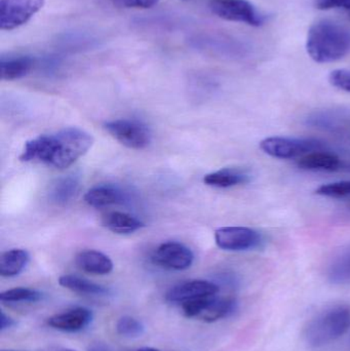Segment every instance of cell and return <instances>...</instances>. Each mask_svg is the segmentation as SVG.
I'll list each match as a JSON object with an SVG mask.
<instances>
[{"label":"cell","mask_w":350,"mask_h":351,"mask_svg":"<svg viewBox=\"0 0 350 351\" xmlns=\"http://www.w3.org/2000/svg\"><path fill=\"white\" fill-rule=\"evenodd\" d=\"M94 143L88 132L78 128H67L51 135H40L26 142L20 160L39 162L53 168H69L84 156Z\"/></svg>","instance_id":"6da1fadb"},{"label":"cell","mask_w":350,"mask_h":351,"mask_svg":"<svg viewBox=\"0 0 350 351\" xmlns=\"http://www.w3.org/2000/svg\"><path fill=\"white\" fill-rule=\"evenodd\" d=\"M306 49L316 63H332L350 53V28L332 20H321L308 30Z\"/></svg>","instance_id":"7a4b0ae2"},{"label":"cell","mask_w":350,"mask_h":351,"mask_svg":"<svg viewBox=\"0 0 350 351\" xmlns=\"http://www.w3.org/2000/svg\"><path fill=\"white\" fill-rule=\"evenodd\" d=\"M350 327V308L345 305L331 307L316 315L305 331V340L312 348H323L342 337Z\"/></svg>","instance_id":"3957f363"},{"label":"cell","mask_w":350,"mask_h":351,"mask_svg":"<svg viewBox=\"0 0 350 351\" xmlns=\"http://www.w3.org/2000/svg\"><path fill=\"white\" fill-rule=\"evenodd\" d=\"M185 317L197 319L205 323H215L230 317L238 307L236 299L232 297H203L181 305Z\"/></svg>","instance_id":"277c9868"},{"label":"cell","mask_w":350,"mask_h":351,"mask_svg":"<svg viewBox=\"0 0 350 351\" xmlns=\"http://www.w3.org/2000/svg\"><path fill=\"white\" fill-rule=\"evenodd\" d=\"M260 148L264 154L279 160L302 158L312 152L324 149L323 142L303 138L271 137L262 140Z\"/></svg>","instance_id":"5b68a950"},{"label":"cell","mask_w":350,"mask_h":351,"mask_svg":"<svg viewBox=\"0 0 350 351\" xmlns=\"http://www.w3.org/2000/svg\"><path fill=\"white\" fill-rule=\"evenodd\" d=\"M104 129L119 143L131 149H145L151 143L147 125L136 119H115L105 123Z\"/></svg>","instance_id":"8992f818"},{"label":"cell","mask_w":350,"mask_h":351,"mask_svg":"<svg viewBox=\"0 0 350 351\" xmlns=\"http://www.w3.org/2000/svg\"><path fill=\"white\" fill-rule=\"evenodd\" d=\"M209 8L218 18L230 22L258 27L264 21L262 14L249 0H210Z\"/></svg>","instance_id":"52a82bcc"},{"label":"cell","mask_w":350,"mask_h":351,"mask_svg":"<svg viewBox=\"0 0 350 351\" xmlns=\"http://www.w3.org/2000/svg\"><path fill=\"white\" fill-rule=\"evenodd\" d=\"M45 0H0V29L10 31L28 23Z\"/></svg>","instance_id":"ba28073f"},{"label":"cell","mask_w":350,"mask_h":351,"mask_svg":"<svg viewBox=\"0 0 350 351\" xmlns=\"http://www.w3.org/2000/svg\"><path fill=\"white\" fill-rule=\"evenodd\" d=\"M215 241L218 247L224 251L242 252L260 247L263 237L255 229L232 226L217 229Z\"/></svg>","instance_id":"9c48e42d"},{"label":"cell","mask_w":350,"mask_h":351,"mask_svg":"<svg viewBox=\"0 0 350 351\" xmlns=\"http://www.w3.org/2000/svg\"><path fill=\"white\" fill-rule=\"evenodd\" d=\"M154 263L166 269L182 270L188 269L195 261L192 251L183 243L176 241H168L162 243L152 255Z\"/></svg>","instance_id":"30bf717a"},{"label":"cell","mask_w":350,"mask_h":351,"mask_svg":"<svg viewBox=\"0 0 350 351\" xmlns=\"http://www.w3.org/2000/svg\"><path fill=\"white\" fill-rule=\"evenodd\" d=\"M219 286L209 280H193L181 282L166 292V300L172 304L182 305L203 297L214 296L219 293Z\"/></svg>","instance_id":"8fae6325"},{"label":"cell","mask_w":350,"mask_h":351,"mask_svg":"<svg viewBox=\"0 0 350 351\" xmlns=\"http://www.w3.org/2000/svg\"><path fill=\"white\" fill-rule=\"evenodd\" d=\"M92 311L86 307H75L64 313H57L47 319V324L53 329L68 333L82 331L92 323Z\"/></svg>","instance_id":"7c38bea8"},{"label":"cell","mask_w":350,"mask_h":351,"mask_svg":"<svg viewBox=\"0 0 350 351\" xmlns=\"http://www.w3.org/2000/svg\"><path fill=\"white\" fill-rule=\"evenodd\" d=\"M125 199L127 195L123 190L110 185L96 186L84 195V202L97 208L123 204Z\"/></svg>","instance_id":"4fadbf2b"},{"label":"cell","mask_w":350,"mask_h":351,"mask_svg":"<svg viewBox=\"0 0 350 351\" xmlns=\"http://www.w3.org/2000/svg\"><path fill=\"white\" fill-rule=\"evenodd\" d=\"M75 263L84 272L97 276H106L113 270L110 258L95 250L80 252L76 256Z\"/></svg>","instance_id":"5bb4252c"},{"label":"cell","mask_w":350,"mask_h":351,"mask_svg":"<svg viewBox=\"0 0 350 351\" xmlns=\"http://www.w3.org/2000/svg\"><path fill=\"white\" fill-rule=\"evenodd\" d=\"M34 59L29 56L1 57L0 59V78L6 82L20 80L28 75L34 66Z\"/></svg>","instance_id":"9a60e30c"},{"label":"cell","mask_w":350,"mask_h":351,"mask_svg":"<svg viewBox=\"0 0 350 351\" xmlns=\"http://www.w3.org/2000/svg\"><path fill=\"white\" fill-rule=\"evenodd\" d=\"M251 175L242 169L225 168L210 173L203 178L205 185L215 188H230L250 182Z\"/></svg>","instance_id":"2e32d148"},{"label":"cell","mask_w":350,"mask_h":351,"mask_svg":"<svg viewBox=\"0 0 350 351\" xmlns=\"http://www.w3.org/2000/svg\"><path fill=\"white\" fill-rule=\"evenodd\" d=\"M102 223L108 230L116 234H129L145 226L139 219L123 212H110L104 215Z\"/></svg>","instance_id":"e0dca14e"},{"label":"cell","mask_w":350,"mask_h":351,"mask_svg":"<svg viewBox=\"0 0 350 351\" xmlns=\"http://www.w3.org/2000/svg\"><path fill=\"white\" fill-rule=\"evenodd\" d=\"M297 165L303 170L333 172V171H340L342 162L334 154L316 152L302 156L298 160Z\"/></svg>","instance_id":"ac0fdd59"},{"label":"cell","mask_w":350,"mask_h":351,"mask_svg":"<svg viewBox=\"0 0 350 351\" xmlns=\"http://www.w3.org/2000/svg\"><path fill=\"white\" fill-rule=\"evenodd\" d=\"M30 256L25 250L12 249L4 252L0 256V276L3 278H14L18 276L26 268Z\"/></svg>","instance_id":"d6986e66"},{"label":"cell","mask_w":350,"mask_h":351,"mask_svg":"<svg viewBox=\"0 0 350 351\" xmlns=\"http://www.w3.org/2000/svg\"><path fill=\"white\" fill-rule=\"evenodd\" d=\"M59 284L63 288L86 296H106L109 293L108 289L105 287L72 274L62 276L59 278Z\"/></svg>","instance_id":"ffe728a7"},{"label":"cell","mask_w":350,"mask_h":351,"mask_svg":"<svg viewBox=\"0 0 350 351\" xmlns=\"http://www.w3.org/2000/svg\"><path fill=\"white\" fill-rule=\"evenodd\" d=\"M78 189H79V181L77 178L67 176L57 180L51 187L49 196L51 202H55L58 206H66L75 197Z\"/></svg>","instance_id":"44dd1931"},{"label":"cell","mask_w":350,"mask_h":351,"mask_svg":"<svg viewBox=\"0 0 350 351\" xmlns=\"http://www.w3.org/2000/svg\"><path fill=\"white\" fill-rule=\"evenodd\" d=\"M328 278L332 284L345 285L350 282V247L341 252L329 266Z\"/></svg>","instance_id":"7402d4cb"},{"label":"cell","mask_w":350,"mask_h":351,"mask_svg":"<svg viewBox=\"0 0 350 351\" xmlns=\"http://www.w3.org/2000/svg\"><path fill=\"white\" fill-rule=\"evenodd\" d=\"M43 294L40 291L30 288H14L0 293L2 303H35L42 300Z\"/></svg>","instance_id":"603a6c76"},{"label":"cell","mask_w":350,"mask_h":351,"mask_svg":"<svg viewBox=\"0 0 350 351\" xmlns=\"http://www.w3.org/2000/svg\"><path fill=\"white\" fill-rule=\"evenodd\" d=\"M116 331L123 337L138 338L143 335L145 327L139 319L129 315H125L117 321Z\"/></svg>","instance_id":"cb8c5ba5"},{"label":"cell","mask_w":350,"mask_h":351,"mask_svg":"<svg viewBox=\"0 0 350 351\" xmlns=\"http://www.w3.org/2000/svg\"><path fill=\"white\" fill-rule=\"evenodd\" d=\"M316 193L327 197H347L350 196V181L324 184L316 190Z\"/></svg>","instance_id":"d4e9b609"},{"label":"cell","mask_w":350,"mask_h":351,"mask_svg":"<svg viewBox=\"0 0 350 351\" xmlns=\"http://www.w3.org/2000/svg\"><path fill=\"white\" fill-rule=\"evenodd\" d=\"M329 82L335 88L350 93V70H334L329 75Z\"/></svg>","instance_id":"484cf974"},{"label":"cell","mask_w":350,"mask_h":351,"mask_svg":"<svg viewBox=\"0 0 350 351\" xmlns=\"http://www.w3.org/2000/svg\"><path fill=\"white\" fill-rule=\"evenodd\" d=\"M316 6L322 10H343L350 16V0H316Z\"/></svg>","instance_id":"4316f807"},{"label":"cell","mask_w":350,"mask_h":351,"mask_svg":"<svg viewBox=\"0 0 350 351\" xmlns=\"http://www.w3.org/2000/svg\"><path fill=\"white\" fill-rule=\"evenodd\" d=\"M115 3L127 8H153L160 2V0H114Z\"/></svg>","instance_id":"83f0119b"},{"label":"cell","mask_w":350,"mask_h":351,"mask_svg":"<svg viewBox=\"0 0 350 351\" xmlns=\"http://www.w3.org/2000/svg\"><path fill=\"white\" fill-rule=\"evenodd\" d=\"M14 325H16V322L1 311L0 313V332L6 331V330L14 327Z\"/></svg>","instance_id":"f1b7e54d"},{"label":"cell","mask_w":350,"mask_h":351,"mask_svg":"<svg viewBox=\"0 0 350 351\" xmlns=\"http://www.w3.org/2000/svg\"><path fill=\"white\" fill-rule=\"evenodd\" d=\"M340 171H347V172H350V164L342 162V165H341Z\"/></svg>","instance_id":"f546056e"},{"label":"cell","mask_w":350,"mask_h":351,"mask_svg":"<svg viewBox=\"0 0 350 351\" xmlns=\"http://www.w3.org/2000/svg\"><path fill=\"white\" fill-rule=\"evenodd\" d=\"M137 351H162V350H156V348H140V350H138Z\"/></svg>","instance_id":"4dcf8cb0"},{"label":"cell","mask_w":350,"mask_h":351,"mask_svg":"<svg viewBox=\"0 0 350 351\" xmlns=\"http://www.w3.org/2000/svg\"><path fill=\"white\" fill-rule=\"evenodd\" d=\"M57 351H74V350H57Z\"/></svg>","instance_id":"1f68e13d"},{"label":"cell","mask_w":350,"mask_h":351,"mask_svg":"<svg viewBox=\"0 0 350 351\" xmlns=\"http://www.w3.org/2000/svg\"><path fill=\"white\" fill-rule=\"evenodd\" d=\"M1 351H18V350H1Z\"/></svg>","instance_id":"d6a6232c"}]
</instances>
